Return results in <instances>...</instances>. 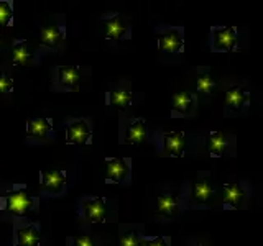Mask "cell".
<instances>
[{
  "instance_id": "6da1fadb",
  "label": "cell",
  "mask_w": 263,
  "mask_h": 246,
  "mask_svg": "<svg viewBox=\"0 0 263 246\" xmlns=\"http://www.w3.org/2000/svg\"><path fill=\"white\" fill-rule=\"evenodd\" d=\"M36 199H33L27 194V189L23 186H15L10 191H7L2 197V209L12 215H27L30 210L35 209Z\"/></svg>"
},
{
  "instance_id": "7a4b0ae2",
  "label": "cell",
  "mask_w": 263,
  "mask_h": 246,
  "mask_svg": "<svg viewBox=\"0 0 263 246\" xmlns=\"http://www.w3.org/2000/svg\"><path fill=\"white\" fill-rule=\"evenodd\" d=\"M214 51H232L238 43V33L234 27H214L211 30Z\"/></svg>"
},
{
  "instance_id": "3957f363",
  "label": "cell",
  "mask_w": 263,
  "mask_h": 246,
  "mask_svg": "<svg viewBox=\"0 0 263 246\" xmlns=\"http://www.w3.org/2000/svg\"><path fill=\"white\" fill-rule=\"evenodd\" d=\"M105 177L107 182H114L119 184L122 182L130 174V168H128V161L123 158H112L105 161Z\"/></svg>"
},
{
  "instance_id": "277c9868",
  "label": "cell",
  "mask_w": 263,
  "mask_h": 246,
  "mask_svg": "<svg viewBox=\"0 0 263 246\" xmlns=\"http://www.w3.org/2000/svg\"><path fill=\"white\" fill-rule=\"evenodd\" d=\"M186 148V139L183 131H173V133L163 135V154L176 156L179 158Z\"/></svg>"
},
{
  "instance_id": "5b68a950",
  "label": "cell",
  "mask_w": 263,
  "mask_h": 246,
  "mask_svg": "<svg viewBox=\"0 0 263 246\" xmlns=\"http://www.w3.org/2000/svg\"><path fill=\"white\" fill-rule=\"evenodd\" d=\"M82 213L84 217L92 221V223H102L107 213V207L102 197H96V199H89L82 203Z\"/></svg>"
},
{
  "instance_id": "8992f818",
  "label": "cell",
  "mask_w": 263,
  "mask_h": 246,
  "mask_svg": "<svg viewBox=\"0 0 263 246\" xmlns=\"http://www.w3.org/2000/svg\"><path fill=\"white\" fill-rule=\"evenodd\" d=\"M41 184L46 192L60 194L66 187V174L63 171H41Z\"/></svg>"
},
{
  "instance_id": "52a82bcc",
  "label": "cell",
  "mask_w": 263,
  "mask_h": 246,
  "mask_svg": "<svg viewBox=\"0 0 263 246\" xmlns=\"http://www.w3.org/2000/svg\"><path fill=\"white\" fill-rule=\"evenodd\" d=\"M66 133H68L66 141L69 145H86L90 138V128L86 120H76L66 128Z\"/></svg>"
},
{
  "instance_id": "ba28073f",
  "label": "cell",
  "mask_w": 263,
  "mask_h": 246,
  "mask_svg": "<svg viewBox=\"0 0 263 246\" xmlns=\"http://www.w3.org/2000/svg\"><path fill=\"white\" fill-rule=\"evenodd\" d=\"M104 27H105V36L109 39L119 41L122 38H125L128 33V23L119 15H114L110 18L104 20Z\"/></svg>"
},
{
  "instance_id": "9c48e42d",
  "label": "cell",
  "mask_w": 263,
  "mask_h": 246,
  "mask_svg": "<svg viewBox=\"0 0 263 246\" xmlns=\"http://www.w3.org/2000/svg\"><path fill=\"white\" fill-rule=\"evenodd\" d=\"M160 49L164 53H179L181 48H183V35H181V30L178 28H171L166 33L158 38Z\"/></svg>"
},
{
  "instance_id": "30bf717a",
  "label": "cell",
  "mask_w": 263,
  "mask_h": 246,
  "mask_svg": "<svg viewBox=\"0 0 263 246\" xmlns=\"http://www.w3.org/2000/svg\"><path fill=\"white\" fill-rule=\"evenodd\" d=\"M40 238L41 233L36 225L18 227L15 232V246H38Z\"/></svg>"
},
{
  "instance_id": "8fae6325",
  "label": "cell",
  "mask_w": 263,
  "mask_h": 246,
  "mask_svg": "<svg viewBox=\"0 0 263 246\" xmlns=\"http://www.w3.org/2000/svg\"><path fill=\"white\" fill-rule=\"evenodd\" d=\"M245 199V191L240 184H226L222 192V202L230 209H237Z\"/></svg>"
},
{
  "instance_id": "7c38bea8",
  "label": "cell",
  "mask_w": 263,
  "mask_h": 246,
  "mask_svg": "<svg viewBox=\"0 0 263 246\" xmlns=\"http://www.w3.org/2000/svg\"><path fill=\"white\" fill-rule=\"evenodd\" d=\"M179 210V203H178V195L176 194H170V195H158V200H156V213L164 217H175Z\"/></svg>"
},
{
  "instance_id": "4fadbf2b",
  "label": "cell",
  "mask_w": 263,
  "mask_h": 246,
  "mask_svg": "<svg viewBox=\"0 0 263 246\" xmlns=\"http://www.w3.org/2000/svg\"><path fill=\"white\" fill-rule=\"evenodd\" d=\"M146 139V123L142 118L134 120L127 128L125 143L127 145H140Z\"/></svg>"
},
{
  "instance_id": "5bb4252c",
  "label": "cell",
  "mask_w": 263,
  "mask_h": 246,
  "mask_svg": "<svg viewBox=\"0 0 263 246\" xmlns=\"http://www.w3.org/2000/svg\"><path fill=\"white\" fill-rule=\"evenodd\" d=\"M58 77H60V84L63 87L76 90L81 76L76 66H60V68H58Z\"/></svg>"
},
{
  "instance_id": "9a60e30c",
  "label": "cell",
  "mask_w": 263,
  "mask_h": 246,
  "mask_svg": "<svg viewBox=\"0 0 263 246\" xmlns=\"http://www.w3.org/2000/svg\"><path fill=\"white\" fill-rule=\"evenodd\" d=\"M249 94L245 92V90L240 87V86H234L232 89H229L226 92V104L229 109L232 110H240L242 107L247 104V100H249Z\"/></svg>"
},
{
  "instance_id": "2e32d148",
  "label": "cell",
  "mask_w": 263,
  "mask_h": 246,
  "mask_svg": "<svg viewBox=\"0 0 263 246\" xmlns=\"http://www.w3.org/2000/svg\"><path fill=\"white\" fill-rule=\"evenodd\" d=\"M63 38H64V33L60 27H46V28H41L40 30V39L41 43L49 46V48H58L63 43Z\"/></svg>"
},
{
  "instance_id": "e0dca14e",
  "label": "cell",
  "mask_w": 263,
  "mask_h": 246,
  "mask_svg": "<svg viewBox=\"0 0 263 246\" xmlns=\"http://www.w3.org/2000/svg\"><path fill=\"white\" fill-rule=\"evenodd\" d=\"M227 148V136L220 131H214L205 139V150H208L212 156H222V153Z\"/></svg>"
},
{
  "instance_id": "ac0fdd59",
  "label": "cell",
  "mask_w": 263,
  "mask_h": 246,
  "mask_svg": "<svg viewBox=\"0 0 263 246\" xmlns=\"http://www.w3.org/2000/svg\"><path fill=\"white\" fill-rule=\"evenodd\" d=\"M211 195H212V186L208 180L201 179V180H197V182H194L193 192H191L194 203H205L211 199Z\"/></svg>"
},
{
  "instance_id": "d6986e66",
  "label": "cell",
  "mask_w": 263,
  "mask_h": 246,
  "mask_svg": "<svg viewBox=\"0 0 263 246\" xmlns=\"http://www.w3.org/2000/svg\"><path fill=\"white\" fill-rule=\"evenodd\" d=\"M49 130H51V120H48V118H33L28 123L27 133L30 136H35V138H45Z\"/></svg>"
},
{
  "instance_id": "ffe728a7",
  "label": "cell",
  "mask_w": 263,
  "mask_h": 246,
  "mask_svg": "<svg viewBox=\"0 0 263 246\" xmlns=\"http://www.w3.org/2000/svg\"><path fill=\"white\" fill-rule=\"evenodd\" d=\"M193 102H194L193 94L191 92H186V90H183V92H178V94L173 95V109H175L176 112L187 113L189 110H191Z\"/></svg>"
},
{
  "instance_id": "44dd1931",
  "label": "cell",
  "mask_w": 263,
  "mask_h": 246,
  "mask_svg": "<svg viewBox=\"0 0 263 246\" xmlns=\"http://www.w3.org/2000/svg\"><path fill=\"white\" fill-rule=\"evenodd\" d=\"M12 59H13V64H16V66H28L31 63V54L28 53L27 43H25L23 39L16 41V43H15L13 53H12Z\"/></svg>"
},
{
  "instance_id": "7402d4cb",
  "label": "cell",
  "mask_w": 263,
  "mask_h": 246,
  "mask_svg": "<svg viewBox=\"0 0 263 246\" xmlns=\"http://www.w3.org/2000/svg\"><path fill=\"white\" fill-rule=\"evenodd\" d=\"M132 102L130 90H110L109 92V105L117 109H127Z\"/></svg>"
},
{
  "instance_id": "603a6c76",
  "label": "cell",
  "mask_w": 263,
  "mask_h": 246,
  "mask_svg": "<svg viewBox=\"0 0 263 246\" xmlns=\"http://www.w3.org/2000/svg\"><path fill=\"white\" fill-rule=\"evenodd\" d=\"M146 238H140L137 232H127L120 235V246H145L146 244Z\"/></svg>"
},
{
  "instance_id": "cb8c5ba5",
  "label": "cell",
  "mask_w": 263,
  "mask_h": 246,
  "mask_svg": "<svg viewBox=\"0 0 263 246\" xmlns=\"http://www.w3.org/2000/svg\"><path fill=\"white\" fill-rule=\"evenodd\" d=\"M216 87V82L209 76V74H202V76L197 79V90L201 94H211L212 89Z\"/></svg>"
},
{
  "instance_id": "d4e9b609",
  "label": "cell",
  "mask_w": 263,
  "mask_h": 246,
  "mask_svg": "<svg viewBox=\"0 0 263 246\" xmlns=\"http://www.w3.org/2000/svg\"><path fill=\"white\" fill-rule=\"evenodd\" d=\"M12 20V4L0 2V27H8Z\"/></svg>"
},
{
  "instance_id": "484cf974",
  "label": "cell",
  "mask_w": 263,
  "mask_h": 246,
  "mask_svg": "<svg viewBox=\"0 0 263 246\" xmlns=\"http://www.w3.org/2000/svg\"><path fill=\"white\" fill-rule=\"evenodd\" d=\"M12 87H13V80L8 77L5 72H0V94L10 92Z\"/></svg>"
},
{
  "instance_id": "4316f807",
  "label": "cell",
  "mask_w": 263,
  "mask_h": 246,
  "mask_svg": "<svg viewBox=\"0 0 263 246\" xmlns=\"http://www.w3.org/2000/svg\"><path fill=\"white\" fill-rule=\"evenodd\" d=\"M72 246H94V240L89 235H81V236H74Z\"/></svg>"
},
{
  "instance_id": "83f0119b",
  "label": "cell",
  "mask_w": 263,
  "mask_h": 246,
  "mask_svg": "<svg viewBox=\"0 0 263 246\" xmlns=\"http://www.w3.org/2000/svg\"><path fill=\"white\" fill-rule=\"evenodd\" d=\"M145 246H170V244H168V240L164 236H158V238H152V240H148Z\"/></svg>"
},
{
  "instance_id": "f1b7e54d",
  "label": "cell",
  "mask_w": 263,
  "mask_h": 246,
  "mask_svg": "<svg viewBox=\"0 0 263 246\" xmlns=\"http://www.w3.org/2000/svg\"><path fill=\"white\" fill-rule=\"evenodd\" d=\"M194 246H204V244H194Z\"/></svg>"
}]
</instances>
